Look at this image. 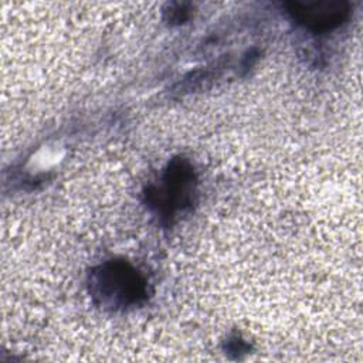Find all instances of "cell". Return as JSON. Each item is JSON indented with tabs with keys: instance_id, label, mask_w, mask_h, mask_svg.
Returning a JSON list of instances; mask_svg holds the SVG:
<instances>
[{
	"instance_id": "3",
	"label": "cell",
	"mask_w": 363,
	"mask_h": 363,
	"mask_svg": "<svg viewBox=\"0 0 363 363\" xmlns=\"http://www.w3.org/2000/svg\"><path fill=\"white\" fill-rule=\"evenodd\" d=\"M286 7L298 24L313 33H326L337 28L350 13V4L339 0L292 1Z\"/></svg>"
},
{
	"instance_id": "2",
	"label": "cell",
	"mask_w": 363,
	"mask_h": 363,
	"mask_svg": "<svg viewBox=\"0 0 363 363\" xmlns=\"http://www.w3.org/2000/svg\"><path fill=\"white\" fill-rule=\"evenodd\" d=\"M194 186L196 176L191 164L186 159H173L164 172L163 186L149 187L145 193L146 203L170 221L176 211L191 204Z\"/></svg>"
},
{
	"instance_id": "4",
	"label": "cell",
	"mask_w": 363,
	"mask_h": 363,
	"mask_svg": "<svg viewBox=\"0 0 363 363\" xmlns=\"http://www.w3.org/2000/svg\"><path fill=\"white\" fill-rule=\"evenodd\" d=\"M191 7L189 3H170L163 10L164 18L172 24H182L190 17Z\"/></svg>"
},
{
	"instance_id": "1",
	"label": "cell",
	"mask_w": 363,
	"mask_h": 363,
	"mask_svg": "<svg viewBox=\"0 0 363 363\" xmlns=\"http://www.w3.org/2000/svg\"><path fill=\"white\" fill-rule=\"evenodd\" d=\"M89 291L101 305L125 309L139 305L147 298V281L132 264L111 259L91 272Z\"/></svg>"
}]
</instances>
